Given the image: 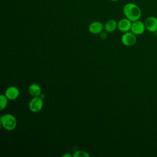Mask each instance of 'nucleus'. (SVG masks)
<instances>
[{
	"label": "nucleus",
	"mask_w": 157,
	"mask_h": 157,
	"mask_svg": "<svg viewBox=\"0 0 157 157\" xmlns=\"http://www.w3.org/2000/svg\"><path fill=\"white\" fill-rule=\"evenodd\" d=\"M62 156H63V157H72V156H72V155H71L70 153H66L63 155Z\"/></svg>",
	"instance_id": "nucleus-15"
},
{
	"label": "nucleus",
	"mask_w": 157,
	"mask_h": 157,
	"mask_svg": "<svg viewBox=\"0 0 157 157\" xmlns=\"http://www.w3.org/2000/svg\"><path fill=\"white\" fill-rule=\"evenodd\" d=\"M41 88L37 83H32L28 88V93L33 97L40 96L41 95Z\"/></svg>",
	"instance_id": "nucleus-10"
},
{
	"label": "nucleus",
	"mask_w": 157,
	"mask_h": 157,
	"mask_svg": "<svg viewBox=\"0 0 157 157\" xmlns=\"http://www.w3.org/2000/svg\"><path fill=\"white\" fill-rule=\"evenodd\" d=\"M111 1H113V2H117V1H120V0H110Z\"/></svg>",
	"instance_id": "nucleus-16"
},
{
	"label": "nucleus",
	"mask_w": 157,
	"mask_h": 157,
	"mask_svg": "<svg viewBox=\"0 0 157 157\" xmlns=\"http://www.w3.org/2000/svg\"><path fill=\"white\" fill-rule=\"evenodd\" d=\"M132 21L127 18L120 19L117 23V28L120 31L123 33L128 32L131 30Z\"/></svg>",
	"instance_id": "nucleus-7"
},
{
	"label": "nucleus",
	"mask_w": 157,
	"mask_h": 157,
	"mask_svg": "<svg viewBox=\"0 0 157 157\" xmlns=\"http://www.w3.org/2000/svg\"><path fill=\"white\" fill-rule=\"evenodd\" d=\"M72 156L74 157H89L90 156V155L85 151H83V150H78V151H75Z\"/></svg>",
	"instance_id": "nucleus-13"
},
{
	"label": "nucleus",
	"mask_w": 157,
	"mask_h": 157,
	"mask_svg": "<svg viewBox=\"0 0 157 157\" xmlns=\"http://www.w3.org/2000/svg\"><path fill=\"white\" fill-rule=\"evenodd\" d=\"M1 124L5 129L12 131L16 128L17 121L15 116L10 113H6L1 117Z\"/></svg>",
	"instance_id": "nucleus-2"
},
{
	"label": "nucleus",
	"mask_w": 157,
	"mask_h": 157,
	"mask_svg": "<svg viewBox=\"0 0 157 157\" xmlns=\"http://www.w3.org/2000/svg\"><path fill=\"white\" fill-rule=\"evenodd\" d=\"M101 38L102 39H106L107 38V34L106 33H103V32H102L101 33Z\"/></svg>",
	"instance_id": "nucleus-14"
},
{
	"label": "nucleus",
	"mask_w": 157,
	"mask_h": 157,
	"mask_svg": "<svg viewBox=\"0 0 157 157\" xmlns=\"http://www.w3.org/2000/svg\"><path fill=\"white\" fill-rule=\"evenodd\" d=\"M44 105L43 98L40 96L33 97L29 103V108L33 112L36 113L40 111Z\"/></svg>",
	"instance_id": "nucleus-3"
},
{
	"label": "nucleus",
	"mask_w": 157,
	"mask_h": 157,
	"mask_svg": "<svg viewBox=\"0 0 157 157\" xmlns=\"http://www.w3.org/2000/svg\"><path fill=\"white\" fill-rule=\"evenodd\" d=\"M121 42L127 47H131L136 44L137 42L136 35L132 32H126L121 36Z\"/></svg>",
	"instance_id": "nucleus-4"
},
{
	"label": "nucleus",
	"mask_w": 157,
	"mask_h": 157,
	"mask_svg": "<svg viewBox=\"0 0 157 157\" xmlns=\"http://www.w3.org/2000/svg\"><path fill=\"white\" fill-rule=\"evenodd\" d=\"M123 12L125 17L130 20L132 22L139 20L142 16L140 8L133 2L126 4L123 8Z\"/></svg>",
	"instance_id": "nucleus-1"
},
{
	"label": "nucleus",
	"mask_w": 157,
	"mask_h": 157,
	"mask_svg": "<svg viewBox=\"0 0 157 157\" xmlns=\"http://www.w3.org/2000/svg\"><path fill=\"white\" fill-rule=\"evenodd\" d=\"M117 28V22L113 19L109 20L104 25V30L106 33H112Z\"/></svg>",
	"instance_id": "nucleus-11"
},
{
	"label": "nucleus",
	"mask_w": 157,
	"mask_h": 157,
	"mask_svg": "<svg viewBox=\"0 0 157 157\" xmlns=\"http://www.w3.org/2000/svg\"><path fill=\"white\" fill-rule=\"evenodd\" d=\"M145 28L147 31L151 33L157 32V18L155 17H147L145 21Z\"/></svg>",
	"instance_id": "nucleus-6"
},
{
	"label": "nucleus",
	"mask_w": 157,
	"mask_h": 157,
	"mask_svg": "<svg viewBox=\"0 0 157 157\" xmlns=\"http://www.w3.org/2000/svg\"><path fill=\"white\" fill-rule=\"evenodd\" d=\"M104 29V26H103L102 23L98 21L91 22L88 26V30L90 33L93 34H101L102 32H103Z\"/></svg>",
	"instance_id": "nucleus-8"
},
{
	"label": "nucleus",
	"mask_w": 157,
	"mask_h": 157,
	"mask_svg": "<svg viewBox=\"0 0 157 157\" xmlns=\"http://www.w3.org/2000/svg\"><path fill=\"white\" fill-rule=\"evenodd\" d=\"M146 29L144 22L140 21V20L134 21L132 22V25L131 28V31L136 35H141Z\"/></svg>",
	"instance_id": "nucleus-5"
},
{
	"label": "nucleus",
	"mask_w": 157,
	"mask_h": 157,
	"mask_svg": "<svg viewBox=\"0 0 157 157\" xmlns=\"http://www.w3.org/2000/svg\"><path fill=\"white\" fill-rule=\"evenodd\" d=\"M8 99L7 98L5 94H1L0 95V110H4L7 105V102H8Z\"/></svg>",
	"instance_id": "nucleus-12"
},
{
	"label": "nucleus",
	"mask_w": 157,
	"mask_h": 157,
	"mask_svg": "<svg viewBox=\"0 0 157 157\" xmlns=\"http://www.w3.org/2000/svg\"><path fill=\"white\" fill-rule=\"evenodd\" d=\"M5 95L9 100H15L19 96L20 90L17 87L11 86L6 89L5 91Z\"/></svg>",
	"instance_id": "nucleus-9"
}]
</instances>
